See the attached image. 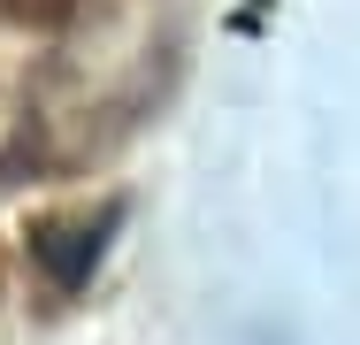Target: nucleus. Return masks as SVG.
Here are the masks:
<instances>
[{"label":"nucleus","instance_id":"1","mask_svg":"<svg viewBox=\"0 0 360 345\" xmlns=\"http://www.w3.org/2000/svg\"><path fill=\"white\" fill-rule=\"evenodd\" d=\"M8 8H23V15H54V8H70V0H8Z\"/></svg>","mask_w":360,"mask_h":345}]
</instances>
